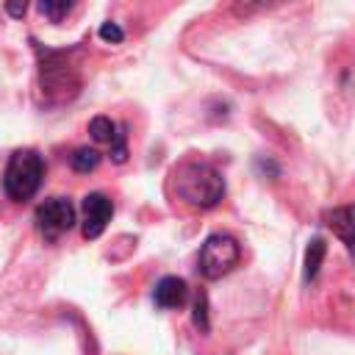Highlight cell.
Segmentation results:
<instances>
[{
  "label": "cell",
  "instance_id": "cell-1",
  "mask_svg": "<svg viewBox=\"0 0 355 355\" xmlns=\"http://www.w3.org/2000/svg\"><path fill=\"white\" fill-rule=\"evenodd\" d=\"M36 61H39V103L44 108H61L80 94V69H78V47L53 50L33 39Z\"/></svg>",
  "mask_w": 355,
  "mask_h": 355
},
{
  "label": "cell",
  "instance_id": "cell-2",
  "mask_svg": "<svg viewBox=\"0 0 355 355\" xmlns=\"http://www.w3.org/2000/svg\"><path fill=\"white\" fill-rule=\"evenodd\" d=\"M172 191L180 202L208 211L225 197V178L214 164L189 158L172 169Z\"/></svg>",
  "mask_w": 355,
  "mask_h": 355
},
{
  "label": "cell",
  "instance_id": "cell-3",
  "mask_svg": "<svg viewBox=\"0 0 355 355\" xmlns=\"http://www.w3.org/2000/svg\"><path fill=\"white\" fill-rule=\"evenodd\" d=\"M44 158L25 147V150H14L6 161V169H3V191L8 200L14 202H28L39 189H42V180H44Z\"/></svg>",
  "mask_w": 355,
  "mask_h": 355
},
{
  "label": "cell",
  "instance_id": "cell-4",
  "mask_svg": "<svg viewBox=\"0 0 355 355\" xmlns=\"http://www.w3.org/2000/svg\"><path fill=\"white\" fill-rule=\"evenodd\" d=\"M241 261V244L230 233H211L197 255V272L205 280H219Z\"/></svg>",
  "mask_w": 355,
  "mask_h": 355
},
{
  "label": "cell",
  "instance_id": "cell-5",
  "mask_svg": "<svg viewBox=\"0 0 355 355\" xmlns=\"http://www.w3.org/2000/svg\"><path fill=\"white\" fill-rule=\"evenodd\" d=\"M75 222H78V214L67 197H50L44 202H39L33 211V225L44 241L61 239L64 233H69L75 227Z\"/></svg>",
  "mask_w": 355,
  "mask_h": 355
},
{
  "label": "cell",
  "instance_id": "cell-6",
  "mask_svg": "<svg viewBox=\"0 0 355 355\" xmlns=\"http://www.w3.org/2000/svg\"><path fill=\"white\" fill-rule=\"evenodd\" d=\"M80 211H83V222H80L83 239H97V236H103V230L108 227V222L114 216V202L105 194L92 191L83 197Z\"/></svg>",
  "mask_w": 355,
  "mask_h": 355
},
{
  "label": "cell",
  "instance_id": "cell-7",
  "mask_svg": "<svg viewBox=\"0 0 355 355\" xmlns=\"http://www.w3.org/2000/svg\"><path fill=\"white\" fill-rule=\"evenodd\" d=\"M153 302L164 311H175V308H183L189 302V286L183 277H175V275H166L155 283L153 288Z\"/></svg>",
  "mask_w": 355,
  "mask_h": 355
},
{
  "label": "cell",
  "instance_id": "cell-8",
  "mask_svg": "<svg viewBox=\"0 0 355 355\" xmlns=\"http://www.w3.org/2000/svg\"><path fill=\"white\" fill-rule=\"evenodd\" d=\"M324 225L338 236L347 247V252L355 261V205H338L333 211H324Z\"/></svg>",
  "mask_w": 355,
  "mask_h": 355
},
{
  "label": "cell",
  "instance_id": "cell-9",
  "mask_svg": "<svg viewBox=\"0 0 355 355\" xmlns=\"http://www.w3.org/2000/svg\"><path fill=\"white\" fill-rule=\"evenodd\" d=\"M324 255H327V244H324V239H322V236H313V239L308 241V247H305V263H302V277H305V283L316 280Z\"/></svg>",
  "mask_w": 355,
  "mask_h": 355
},
{
  "label": "cell",
  "instance_id": "cell-10",
  "mask_svg": "<svg viewBox=\"0 0 355 355\" xmlns=\"http://www.w3.org/2000/svg\"><path fill=\"white\" fill-rule=\"evenodd\" d=\"M89 133H92V139L100 141V144H114L116 136L122 133V128H119L116 122H111V116H94V119L89 122Z\"/></svg>",
  "mask_w": 355,
  "mask_h": 355
},
{
  "label": "cell",
  "instance_id": "cell-11",
  "mask_svg": "<svg viewBox=\"0 0 355 355\" xmlns=\"http://www.w3.org/2000/svg\"><path fill=\"white\" fill-rule=\"evenodd\" d=\"M69 166H72L75 172H80V175L94 172V169L100 166V153H97L94 147H78V150L69 155Z\"/></svg>",
  "mask_w": 355,
  "mask_h": 355
},
{
  "label": "cell",
  "instance_id": "cell-12",
  "mask_svg": "<svg viewBox=\"0 0 355 355\" xmlns=\"http://www.w3.org/2000/svg\"><path fill=\"white\" fill-rule=\"evenodd\" d=\"M75 0H39V11L42 17H47L53 25H58L69 11H72Z\"/></svg>",
  "mask_w": 355,
  "mask_h": 355
},
{
  "label": "cell",
  "instance_id": "cell-13",
  "mask_svg": "<svg viewBox=\"0 0 355 355\" xmlns=\"http://www.w3.org/2000/svg\"><path fill=\"white\" fill-rule=\"evenodd\" d=\"M286 0H233V14L236 17H252V14H261L266 8H275Z\"/></svg>",
  "mask_w": 355,
  "mask_h": 355
},
{
  "label": "cell",
  "instance_id": "cell-14",
  "mask_svg": "<svg viewBox=\"0 0 355 355\" xmlns=\"http://www.w3.org/2000/svg\"><path fill=\"white\" fill-rule=\"evenodd\" d=\"M191 322H194V327H197L200 333H208V330H211V322H208V297H205V291H200V294L194 297Z\"/></svg>",
  "mask_w": 355,
  "mask_h": 355
},
{
  "label": "cell",
  "instance_id": "cell-15",
  "mask_svg": "<svg viewBox=\"0 0 355 355\" xmlns=\"http://www.w3.org/2000/svg\"><path fill=\"white\" fill-rule=\"evenodd\" d=\"M97 33H100V39H103V42H111V44H119V42L125 39V31H122L116 22H111V19H108V22H103Z\"/></svg>",
  "mask_w": 355,
  "mask_h": 355
},
{
  "label": "cell",
  "instance_id": "cell-16",
  "mask_svg": "<svg viewBox=\"0 0 355 355\" xmlns=\"http://www.w3.org/2000/svg\"><path fill=\"white\" fill-rule=\"evenodd\" d=\"M3 6H6V14H8V17L22 19V17H25V11H28V6H31V0H6Z\"/></svg>",
  "mask_w": 355,
  "mask_h": 355
},
{
  "label": "cell",
  "instance_id": "cell-17",
  "mask_svg": "<svg viewBox=\"0 0 355 355\" xmlns=\"http://www.w3.org/2000/svg\"><path fill=\"white\" fill-rule=\"evenodd\" d=\"M255 166H258V172H263V175L269 172V178H277V175H280V166H277L272 158H263V155H261V158L255 161Z\"/></svg>",
  "mask_w": 355,
  "mask_h": 355
}]
</instances>
